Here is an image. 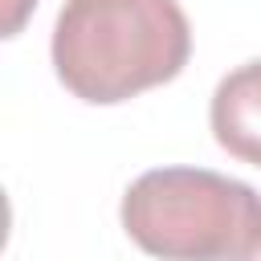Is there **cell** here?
Here are the masks:
<instances>
[{"label": "cell", "mask_w": 261, "mask_h": 261, "mask_svg": "<svg viewBox=\"0 0 261 261\" xmlns=\"http://www.w3.org/2000/svg\"><path fill=\"white\" fill-rule=\"evenodd\" d=\"M49 53L73 98L118 106L184 73L192 24L179 0H65Z\"/></svg>", "instance_id": "obj_1"}, {"label": "cell", "mask_w": 261, "mask_h": 261, "mask_svg": "<svg viewBox=\"0 0 261 261\" xmlns=\"http://www.w3.org/2000/svg\"><path fill=\"white\" fill-rule=\"evenodd\" d=\"M126 237L159 261H257L261 192L208 167H151L122 192Z\"/></svg>", "instance_id": "obj_2"}, {"label": "cell", "mask_w": 261, "mask_h": 261, "mask_svg": "<svg viewBox=\"0 0 261 261\" xmlns=\"http://www.w3.org/2000/svg\"><path fill=\"white\" fill-rule=\"evenodd\" d=\"M208 126L220 151L249 167H261V57L237 65L216 82Z\"/></svg>", "instance_id": "obj_3"}, {"label": "cell", "mask_w": 261, "mask_h": 261, "mask_svg": "<svg viewBox=\"0 0 261 261\" xmlns=\"http://www.w3.org/2000/svg\"><path fill=\"white\" fill-rule=\"evenodd\" d=\"M33 8H37V0H4V37H16Z\"/></svg>", "instance_id": "obj_4"}]
</instances>
